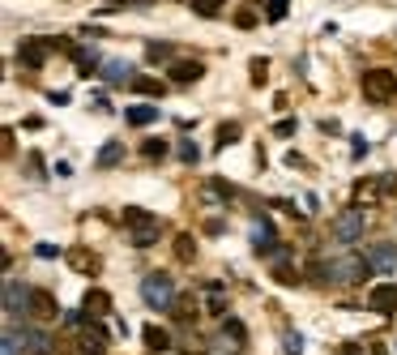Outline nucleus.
<instances>
[{
	"instance_id": "obj_35",
	"label": "nucleus",
	"mask_w": 397,
	"mask_h": 355,
	"mask_svg": "<svg viewBox=\"0 0 397 355\" xmlns=\"http://www.w3.org/2000/svg\"><path fill=\"white\" fill-rule=\"evenodd\" d=\"M26 176H34V180H43L47 172H43V159L39 155H26Z\"/></svg>"
},
{
	"instance_id": "obj_40",
	"label": "nucleus",
	"mask_w": 397,
	"mask_h": 355,
	"mask_svg": "<svg viewBox=\"0 0 397 355\" xmlns=\"http://www.w3.org/2000/svg\"><path fill=\"white\" fill-rule=\"evenodd\" d=\"M265 77H269V60H252V82L261 86Z\"/></svg>"
},
{
	"instance_id": "obj_9",
	"label": "nucleus",
	"mask_w": 397,
	"mask_h": 355,
	"mask_svg": "<svg viewBox=\"0 0 397 355\" xmlns=\"http://www.w3.org/2000/svg\"><path fill=\"white\" fill-rule=\"evenodd\" d=\"M367 309L380 313V317H393V313H397V287H393V283L372 287V291H367Z\"/></svg>"
},
{
	"instance_id": "obj_36",
	"label": "nucleus",
	"mask_w": 397,
	"mask_h": 355,
	"mask_svg": "<svg viewBox=\"0 0 397 355\" xmlns=\"http://www.w3.org/2000/svg\"><path fill=\"white\" fill-rule=\"evenodd\" d=\"M180 159H184L188 167H193V163L201 159V150H197V141H184V146H180Z\"/></svg>"
},
{
	"instance_id": "obj_37",
	"label": "nucleus",
	"mask_w": 397,
	"mask_h": 355,
	"mask_svg": "<svg viewBox=\"0 0 397 355\" xmlns=\"http://www.w3.org/2000/svg\"><path fill=\"white\" fill-rule=\"evenodd\" d=\"M367 150H372V146H367V137H363V133H355V137H351V155H355V159H363Z\"/></svg>"
},
{
	"instance_id": "obj_16",
	"label": "nucleus",
	"mask_w": 397,
	"mask_h": 355,
	"mask_svg": "<svg viewBox=\"0 0 397 355\" xmlns=\"http://www.w3.org/2000/svg\"><path fill=\"white\" fill-rule=\"evenodd\" d=\"M393 262H397V248H393V244L367 248V266H372V270H393Z\"/></svg>"
},
{
	"instance_id": "obj_19",
	"label": "nucleus",
	"mask_w": 397,
	"mask_h": 355,
	"mask_svg": "<svg viewBox=\"0 0 397 355\" xmlns=\"http://www.w3.org/2000/svg\"><path fill=\"white\" fill-rule=\"evenodd\" d=\"M145 65H167V69H171V65H176L171 43H150V47H145Z\"/></svg>"
},
{
	"instance_id": "obj_6",
	"label": "nucleus",
	"mask_w": 397,
	"mask_h": 355,
	"mask_svg": "<svg viewBox=\"0 0 397 355\" xmlns=\"http://www.w3.org/2000/svg\"><path fill=\"white\" fill-rule=\"evenodd\" d=\"M22 313H30V287H22L18 278L5 283V325H13Z\"/></svg>"
},
{
	"instance_id": "obj_32",
	"label": "nucleus",
	"mask_w": 397,
	"mask_h": 355,
	"mask_svg": "<svg viewBox=\"0 0 397 355\" xmlns=\"http://www.w3.org/2000/svg\"><path fill=\"white\" fill-rule=\"evenodd\" d=\"M209 313H214V317H222V313H226V295L218 291V283H209Z\"/></svg>"
},
{
	"instance_id": "obj_21",
	"label": "nucleus",
	"mask_w": 397,
	"mask_h": 355,
	"mask_svg": "<svg viewBox=\"0 0 397 355\" xmlns=\"http://www.w3.org/2000/svg\"><path fill=\"white\" fill-rule=\"evenodd\" d=\"M380 184L384 180H359L355 184V206H372V201H380Z\"/></svg>"
},
{
	"instance_id": "obj_12",
	"label": "nucleus",
	"mask_w": 397,
	"mask_h": 355,
	"mask_svg": "<svg viewBox=\"0 0 397 355\" xmlns=\"http://www.w3.org/2000/svg\"><path fill=\"white\" fill-rule=\"evenodd\" d=\"M65 262H69V270H77V274H98V270H103V262L94 257L90 248H69Z\"/></svg>"
},
{
	"instance_id": "obj_42",
	"label": "nucleus",
	"mask_w": 397,
	"mask_h": 355,
	"mask_svg": "<svg viewBox=\"0 0 397 355\" xmlns=\"http://www.w3.org/2000/svg\"><path fill=\"white\" fill-rule=\"evenodd\" d=\"M34 252H39V257H43V262H51V257H56V252H60V248H56V244H39Z\"/></svg>"
},
{
	"instance_id": "obj_45",
	"label": "nucleus",
	"mask_w": 397,
	"mask_h": 355,
	"mask_svg": "<svg viewBox=\"0 0 397 355\" xmlns=\"http://www.w3.org/2000/svg\"><path fill=\"white\" fill-rule=\"evenodd\" d=\"M107 5H120V0H107Z\"/></svg>"
},
{
	"instance_id": "obj_34",
	"label": "nucleus",
	"mask_w": 397,
	"mask_h": 355,
	"mask_svg": "<svg viewBox=\"0 0 397 355\" xmlns=\"http://www.w3.org/2000/svg\"><path fill=\"white\" fill-rule=\"evenodd\" d=\"M273 278L278 283H299V270L295 266H273Z\"/></svg>"
},
{
	"instance_id": "obj_3",
	"label": "nucleus",
	"mask_w": 397,
	"mask_h": 355,
	"mask_svg": "<svg viewBox=\"0 0 397 355\" xmlns=\"http://www.w3.org/2000/svg\"><path fill=\"white\" fill-rule=\"evenodd\" d=\"M367 274H372V266H367L363 252H351V257L329 262V283H363Z\"/></svg>"
},
{
	"instance_id": "obj_10",
	"label": "nucleus",
	"mask_w": 397,
	"mask_h": 355,
	"mask_svg": "<svg viewBox=\"0 0 397 355\" xmlns=\"http://www.w3.org/2000/svg\"><path fill=\"white\" fill-rule=\"evenodd\" d=\"M205 77V65L201 60H176L171 69H167V82H176V86H193Z\"/></svg>"
},
{
	"instance_id": "obj_30",
	"label": "nucleus",
	"mask_w": 397,
	"mask_h": 355,
	"mask_svg": "<svg viewBox=\"0 0 397 355\" xmlns=\"http://www.w3.org/2000/svg\"><path fill=\"white\" fill-rule=\"evenodd\" d=\"M287 9H291V0H265V18L269 22H282V18H287Z\"/></svg>"
},
{
	"instance_id": "obj_41",
	"label": "nucleus",
	"mask_w": 397,
	"mask_h": 355,
	"mask_svg": "<svg viewBox=\"0 0 397 355\" xmlns=\"http://www.w3.org/2000/svg\"><path fill=\"white\" fill-rule=\"evenodd\" d=\"M273 133H278V137H291V133H295V120H278Z\"/></svg>"
},
{
	"instance_id": "obj_15",
	"label": "nucleus",
	"mask_w": 397,
	"mask_h": 355,
	"mask_svg": "<svg viewBox=\"0 0 397 355\" xmlns=\"http://www.w3.org/2000/svg\"><path fill=\"white\" fill-rule=\"evenodd\" d=\"M158 235H162V223H158L154 214H150V219H145L141 227H133V231H129V240H133L137 248H150V244H154Z\"/></svg>"
},
{
	"instance_id": "obj_18",
	"label": "nucleus",
	"mask_w": 397,
	"mask_h": 355,
	"mask_svg": "<svg viewBox=\"0 0 397 355\" xmlns=\"http://www.w3.org/2000/svg\"><path fill=\"white\" fill-rule=\"evenodd\" d=\"M141 342H145V351H167V347H171V334H167L162 325H145Z\"/></svg>"
},
{
	"instance_id": "obj_33",
	"label": "nucleus",
	"mask_w": 397,
	"mask_h": 355,
	"mask_svg": "<svg viewBox=\"0 0 397 355\" xmlns=\"http://www.w3.org/2000/svg\"><path fill=\"white\" fill-rule=\"evenodd\" d=\"M222 330L231 334V342H235V347H244V342H248V334H244V325H240L235 317H226V321H222Z\"/></svg>"
},
{
	"instance_id": "obj_4",
	"label": "nucleus",
	"mask_w": 397,
	"mask_h": 355,
	"mask_svg": "<svg viewBox=\"0 0 397 355\" xmlns=\"http://www.w3.org/2000/svg\"><path fill=\"white\" fill-rule=\"evenodd\" d=\"M363 227H367V214L359 210V206H351V210H342V214H337L333 219V240H342V244H351V240H359L363 235Z\"/></svg>"
},
{
	"instance_id": "obj_29",
	"label": "nucleus",
	"mask_w": 397,
	"mask_h": 355,
	"mask_svg": "<svg viewBox=\"0 0 397 355\" xmlns=\"http://www.w3.org/2000/svg\"><path fill=\"white\" fill-rule=\"evenodd\" d=\"M145 219H150V214H145V210H141V206H124V214H120V223H124V227H129V231H133V227H141V223H145Z\"/></svg>"
},
{
	"instance_id": "obj_28",
	"label": "nucleus",
	"mask_w": 397,
	"mask_h": 355,
	"mask_svg": "<svg viewBox=\"0 0 397 355\" xmlns=\"http://www.w3.org/2000/svg\"><path fill=\"white\" fill-rule=\"evenodd\" d=\"M120 155H124V146H120V141H107V146H103V155H98V167H116Z\"/></svg>"
},
{
	"instance_id": "obj_26",
	"label": "nucleus",
	"mask_w": 397,
	"mask_h": 355,
	"mask_svg": "<svg viewBox=\"0 0 397 355\" xmlns=\"http://www.w3.org/2000/svg\"><path fill=\"white\" fill-rule=\"evenodd\" d=\"M176 257H180V262H193V257H197V240H193L188 231L176 235Z\"/></svg>"
},
{
	"instance_id": "obj_8",
	"label": "nucleus",
	"mask_w": 397,
	"mask_h": 355,
	"mask_svg": "<svg viewBox=\"0 0 397 355\" xmlns=\"http://www.w3.org/2000/svg\"><path fill=\"white\" fill-rule=\"evenodd\" d=\"M47 56H51V39H22V43H18V60H22V69H39Z\"/></svg>"
},
{
	"instance_id": "obj_31",
	"label": "nucleus",
	"mask_w": 397,
	"mask_h": 355,
	"mask_svg": "<svg viewBox=\"0 0 397 355\" xmlns=\"http://www.w3.org/2000/svg\"><path fill=\"white\" fill-rule=\"evenodd\" d=\"M240 133H244V129H240L235 120H231V124H218V146H231V141H240Z\"/></svg>"
},
{
	"instance_id": "obj_23",
	"label": "nucleus",
	"mask_w": 397,
	"mask_h": 355,
	"mask_svg": "<svg viewBox=\"0 0 397 355\" xmlns=\"http://www.w3.org/2000/svg\"><path fill=\"white\" fill-rule=\"evenodd\" d=\"M26 351V334H18V325H5V347L0 355H22Z\"/></svg>"
},
{
	"instance_id": "obj_2",
	"label": "nucleus",
	"mask_w": 397,
	"mask_h": 355,
	"mask_svg": "<svg viewBox=\"0 0 397 355\" xmlns=\"http://www.w3.org/2000/svg\"><path fill=\"white\" fill-rule=\"evenodd\" d=\"M359 90H363L367 103H389V98H397V77L389 69H367L363 82H359Z\"/></svg>"
},
{
	"instance_id": "obj_22",
	"label": "nucleus",
	"mask_w": 397,
	"mask_h": 355,
	"mask_svg": "<svg viewBox=\"0 0 397 355\" xmlns=\"http://www.w3.org/2000/svg\"><path fill=\"white\" fill-rule=\"evenodd\" d=\"M167 150H171V146H167L162 137H145V141H141V159H145V163H162Z\"/></svg>"
},
{
	"instance_id": "obj_20",
	"label": "nucleus",
	"mask_w": 397,
	"mask_h": 355,
	"mask_svg": "<svg viewBox=\"0 0 397 355\" xmlns=\"http://www.w3.org/2000/svg\"><path fill=\"white\" fill-rule=\"evenodd\" d=\"M26 351L30 355H56V342L43 330H26Z\"/></svg>"
},
{
	"instance_id": "obj_5",
	"label": "nucleus",
	"mask_w": 397,
	"mask_h": 355,
	"mask_svg": "<svg viewBox=\"0 0 397 355\" xmlns=\"http://www.w3.org/2000/svg\"><path fill=\"white\" fill-rule=\"evenodd\" d=\"M26 317L39 321V325H56L60 309H56V295H51L47 287H30V313H26Z\"/></svg>"
},
{
	"instance_id": "obj_17",
	"label": "nucleus",
	"mask_w": 397,
	"mask_h": 355,
	"mask_svg": "<svg viewBox=\"0 0 397 355\" xmlns=\"http://www.w3.org/2000/svg\"><path fill=\"white\" fill-rule=\"evenodd\" d=\"M124 116H129V124H133V129H150V124L158 120V108H150V103H133Z\"/></svg>"
},
{
	"instance_id": "obj_27",
	"label": "nucleus",
	"mask_w": 397,
	"mask_h": 355,
	"mask_svg": "<svg viewBox=\"0 0 397 355\" xmlns=\"http://www.w3.org/2000/svg\"><path fill=\"white\" fill-rule=\"evenodd\" d=\"M193 5V13H201V18H218L222 9H226V0H188Z\"/></svg>"
},
{
	"instance_id": "obj_24",
	"label": "nucleus",
	"mask_w": 397,
	"mask_h": 355,
	"mask_svg": "<svg viewBox=\"0 0 397 355\" xmlns=\"http://www.w3.org/2000/svg\"><path fill=\"white\" fill-rule=\"evenodd\" d=\"M133 90H137V94H145V98H162V94H167V82H154V77H137V82H133Z\"/></svg>"
},
{
	"instance_id": "obj_25",
	"label": "nucleus",
	"mask_w": 397,
	"mask_h": 355,
	"mask_svg": "<svg viewBox=\"0 0 397 355\" xmlns=\"http://www.w3.org/2000/svg\"><path fill=\"white\" fill-rule=\"evenodd\" d=\"M171 313H176V317H180L184 325H193V321H197V299H193V295H180Z\"/></svg>"
},
{
	"instance_id": "obj_11",
	"label": "nucleus",
	"mask_w": 397,
	"mask_h": 355,
	"mask_svg": "<svg viewBox=\"0 0 397 355\" xmlns=\"http://www.w3.org/2000/svg\"><path fill=\"white\" fill-rule=\"evenodd\" d=\"M82 313H86L90 321H98V317H107V313H111V295H107L103 287H90V291L82 295Z\"/></svg>"
},
{
	"instance_id": "obj_7",
	"label": "nucleus",
	"mask_w": 397,
	"mask_h": 355,
	"mask_svg": "<svg viewBox=\"0 0 397 355\" xmlns=\"http://www.w3.org/2000/svg\"><path fill=\"white\" fill-rule=\"evenodd\" d=\"M77 355H107V330L98 321H86L77 334Z\"/></svg>"
},
{
	"instance_id": "obj_46",
	"label": "nucleus",
	"mask_w": 397,
	"mask_h": 355,
	"mask_svg": "<svg viewBox=\"0 0 397 355\" xmlns=\"http://www.w3.org/2000/svg\"><path fill=\"white\" fill-rule=\"evenodd\" d=\"M393 188H397V180H393Z\"/></svg>"
},
{
	"instance_id": "obj_14",
	"label": "nucleus",
	"mask_w": 397,
	"mask_h": 355,
	"mask_svg": "<svg viewBox=\"0 0 397 355\" xmlns=\"http://www.w3.org/2000/svg\"><path fill=\"white\" fill-rule=\"evenodd\" d=\"M129 77H133V65H129V60H107V65H103V82H107V86H133Z\"/></svg>"
},
{
	"instance_id": "obj_44",
	"label": "nucleus",
	"mask_w": 397,
	"mask_h": 355,
	"mask_svg": "<svg viewBox=\"0 0 397 355\" xmlns=\"http://www.w3.org/2000/svg\"><path fill=\"white\" fill-rule=\"evenodd\" d=\"M367 355H389V351H384V347H380V342H376V347H372V351H367Z\"/></svg>"
},
{
	"instance_id": "obj_13",
	"label": "nucleus",
	"mask_w": 397,
	"mask_h": 355,
	"mask_svg": "<svg viewBox=\"0 0 397 355\" xmlns=\"http://www.w3.org/2000/svg\"><path fill=\"white\" fill-rule=\"evenodd\" d=\"M252 244H256V252H265V257H273V252H278V235H273V223L269 219H261L252 227Z\"/></svg>"
},
{
	"instance_id": "obj_39",
	"label": "nucleus",
	"mask_w": 397,
	"mask_h": 355,
	"mask_svg": "<svg viewBox=\"0 0 397 355\" xmlns=\"http://www.w3.org/2000/svg\"><path fill=\"white\" fill-rule=\"evenodd\" d=\"M235 26H240V30H252V26H256V13H252V9H240V13H235Z\"/></svg>"
},
{
	"instance_id": "obj_38",
	"label": "nucleus",
	"mask_w": 397,
	"mask_h": 355,
	"mask_svg": "<svg viewBox=\"0 0 397 355\" xmlns=\"http://www.w3.org/2000/svg\"><path fill=\"white\" fill-rule=\"evenodd\" d=\"M282 347H287V355H299V351H304V338L287 330V338H282Z\"/></svg>"
},
{
	"instance_id": "obj_43",
	"label": "nucleus",
	"mask_w": 397,
	"mask_h": 355,
	"mask_svg": "<svg viewBox=\"0 0 397 355\" xmlns=\"http://www.w3.org/2000/svg\"><path fill=\"white\" fill-rule=\"evenodd\" d=\"M337 355H363V347H359V342H346V347L337 351Z\"/></svg>"
},
{
	"instance_id": "obj_1",
	"label": "nucleus",
	"mask_w": 397,
	"mask_h": 355,
	"mask_svg": "<svg viewBox=\"0 0 397 355\" xmlns=\"http://www.w3.org/2000/svg\"><path fill=\"white\" fill-rule=\"evenodd\" d=\"M141 299L150 304V309H158V313H171L176 299H180V291H176V283H171V274H167V270H150L141 278Z\"/></svg>"
}]
</instances>
